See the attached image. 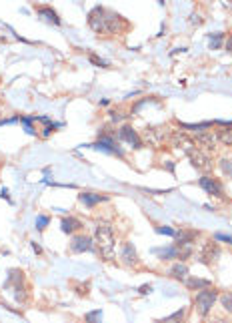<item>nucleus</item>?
I'll return each mask as SVG.
<instances>
[{
    "mask_svg": "<svg viewBox=\"0 0 232 323\" xmlns=\"http://www.w3.org/2000/svg\"><path fill=\"white\" fill-rule=\"evenodd\" d=\"M96 245L100 249V253L106 257V259H112L114 255V231H112V225L106 223V221H100L96 225Z\"/></svg>",
    "mask_w": 232,
    "mask_h": 323,
    "instance_id": "f257e3e1",
    "label": "nucleus"
},
{
    "mask_svg": "<svg viewBox=\"0 0 232 323\" xmlns=\"http://www.w3.org/2000/svg\"><path fill=\"white\" fill-rule=\"evenodd\" d=\"M216 299H218V291H216L214 287H208V289H202V291L196 293L194 305H196L198 313H200L202 317H206V315L212 311V305L216 303Z\"/></svg>",
    "mask_w": 232,
    "mask_h": 323,
    "instance_id": "f03ea898",
    "label": "nucleus"
},
{
    "mask_svg": "<svg viewBox=\"0 0 232 323\" xmlns=\"http://www.w3.org/2000/svg\"><path fill=\"white\" fill-rule=\"evenodd\" d=\"M88 24L94 32H108V10L102 6L92 8V12L88 14Z\"/></svg>",
    "mask_w": 232,
    "mask_h": 323,
    "instance_id": "7ed1b4c3",
    "label": "nucleus"
},
{
    "mask_svg": "<svg viewBox=\"0 0 232 323\" xmlns=\"http://www.w3.org/2000/svg\"><path fill=\"white\" fill-rule=\"evenodd\" d=\"M198 185L208 193V195H214V197H224V187L218 179L214 177H202L198 179Z\"/></svg>",
    "mask_w": 232,
    "mask_h": 323,
    "instance_id": "20e7f679",
    "label": "nucleus"
},
{
    "mask_svg": "<svg viewBox=\"0 0 232 323\" xmlns=\"http://www.w3.org/2000/svg\"><path fill=\"white\" fill-rule=\"evenodd\" d=\"M92 149H100V151H106V153H112V155H118V157H122V151H120V147L116 145L114 137H110V135H102L94 145H90Z\"/></svg>",
    "mask_w": 232,
    "mask_h": 323,
    "instance_id": "39448f33",
    "label": "nucleus"
},
{
    "mask_svg": "<svg viewBox=\"0 0 232 323\" xmlns=\"http://www.w3.org/2000/svg\"><path fill=\"white\" fill-rule=\"evenodd\" d=\"M220 259V249L216 243L208 241L204 247H202V253H200V261L206 263V265H214L216 261Z\"/></svg>",
    "mask_w": 232,
    "mask_h": 323,
    "instance_id": "423d86ee",
    "label": "nucleus"
},
{
    "mask_svg": "<svg viewBox=\"0 0 232 323\" xmlns=\"http://www.w3.org/2000/svg\"><path fill=\"white\" fill-rule=\"evenodd\" d=\"M118 141H124V143L132 145V149H140V147H142V141H140L138 133H136L132 127H128V125L118 131Z\"/></svg>",
    "mask_w": 232,
    "mask_h": 323,
    "instance_id": "0eeeda50",
    "label": "nucleus"
},
{
    "mask_svg": "<svg viewBox=\"0 0 232 323\" xmlns=\"http://www.w3.org/2000/svg\"><path fill=\"white\" fill-rule=\"evenodd\" d=\"M92 249V239L86 235H74L70 241V251L72 253H84Z\"/></svg>",
    "mask_w": 232,
    "mask_h": 323,
    "instance_id": "6e6552de",
    "label": "nucleus"
},
{
    "mask_svg": "<svg viewBox=\"0 0 232 323\" xmlns=\"http://www.w3.org/2000/svg\"><path fill=\"white\" fill-rule=\"evenodd\" d=\"M120 259H122V263H126V265H136V263H138V255H136V249L132 247V243H124V245H122Z\"/></svg>",
    "mask_w": 232,
    "mask_h": 323,
    "instance_id": "1a4fd4ad",
    "label": "nucleus"
},
{
    "mask_svg": "<svg viewBox=\"0 0 232 323\" xmlns=\"http://www.w3.org/2000/svg\"><path fill=\"white\" fill-rule=\"evenodd\" d=\"M78 199H80V203H82L84 207H94V205L106 201L108 197H106V195H98V193H82Z\"/></svg>",
    "mask_w": 232,
    "mask_h": 323,
    "instance_id": "9d476101",
    "label": "nucleus"
},
{
    "mask_svg": "<svg viewBox=\"0 0 232 323\" xmlns=\"http://www.w3.org/2000/svg\"><path fill=\"white\" fill-rule=\"evenodd\" d=\"M60 227H62L64 233H74V231H80V229H82V223H80L78 219H74V217H64V219L60 221Z\"/></svg>",
    "mask_w": 232,
    "mask_h": 323,
    "instance_id": "9b49d317",
    "label": "nucleus"
},
{
    "mask_svg": "<svg viewBox=\"0 0 232 323\" xmlns=\"http://www.w3.org/2000/svg\"><path fill=\"white\" fill-rule=\"evenodd\" d=\"M38 14L42 16V18H46L48 22H54V24H60V18H58V14L50 8V6H38Z\"/></svg>",
    "mask_w": 232,
    "mask_h": 323,
    "instance_id": "f8f14e48",
    "label": "nucleus"
},
{
    "mask_svg": "<svg viewBox=\"0 0 232 323\" xmlns=\"http://www.w3.org/2000/svg\"><path fill=\"white\" fill-rule=\"evenodd\" d=\"M156 255L162 259V261H170V259H180V249L178 247H168V249H162V251H156Z\"/></svg>",
    "mask_w": 232,
    "mask_h": 323,
    "instance_id": "ddd939ff",
    "label": "nucleus"
},
{
    "mask_svg": "<svg viewBox=\"0 0 232 323\" xmlns=\"http://www.w3.org/2000/svg\"><path fill=\"white\" fill-rule=\"evenodd\" d=\"M186 285H188V289H196V291L212 287V283L208 279H186Z\"/></svg>",
    "mask_w": 232,
    "mask_h": 323,
    "instance_id": "4468645a",
    "label": "nucleus"
},
{
    "mask_svg": "<svg viewBox=\"0 0 232 323\" xmlns=\"http://www.w3.org/2000/svg\"><path fill=\"white\" fill-rule=\"evenodd\" d=\"M170 275H172L174 279H186V275H188V267L184 265V263H176V265H172L170 267Z\"/></svg>",
    "mask_w": 232,
    "mask_h": 323,
    "instance_id": "2eb2a0df",
    "label": "nucleus"
},
{
    "mask_svg": "<svg viewBox=\"0 0 232 323\" xmlns=\"http://www.w3.org/2000/svg\"><path fill=\"white\" fill-rule=\"evenodd\" d=\"M192 165L196 167V169H208L210 165H208V159L202 155V153H198L196 151V155H192Z\"/></svg>",
    "mask_w": 232,
    "mask_h": 323,
    "instance_id": "dca6fc26",
    "label": "nucleus"
},
{
    "mask_svg": "<svg viewBox=\"0 0 232 323\" xmlns=\"http://www.w3.org/2000/svg\"><path fill=\"white\" fill-rule=\"evenodd\" d=\"M222 143H226V145H232V123L226 127V129H220L218 131V135H216Z\"/></svg>",
    "mask_w": 232,
    "mask_h": 323,
    "instance_id": "f3484780",
    "label": "nucleus"
},
{
    "mask_svg": "<svg viewBox=\"0 0 232 323\" xmlns=\"http://www.w3.org/2000/svg\"><path fill=\"white\" fill-rule=\"evenodd\" d=\"M220 305L224 307V311L232 313V291H224L220 295Z\"/></svg>",
    "mask_w": 232,
    "mask_h": 323,
    "instance_id": "a211bd4d",
    "label": "nucleus"
},
{
    "mask_svg": "<svg viewBox=\"0 0 232 323\" xmlns=\"http://www.w3.org/2000/svg\"><path fill=\"white\" fill-rule=\"evenodd\" d=\"M182 319H184V309L176 311V313H172V315L166 317V319H156L154 323H182Z\"/></svg>",
    "mask_w": 232,
    "mask_h": 323,
    "instance_id": "6ab92c4d",
    "label": "nucleus"
},
{
    "mask_svg": "<svg viewBox=\"0 0 232 323\" xmlns=\"http://www.w3.org/2000/svg\"><path fill=\"white\" fill-rule=\"evenodd\" d=\"M100 319H102V311L100 309L86 313V323H100Z\"/></svg>",
    "mask_w": 232,
    "mask_h": 323,
    "instance_id": "aec40b11",
    "label": "nucleus"
},
{
    "mask_svg": "<svg viewBox=\"0 0 232 323\" xmlns=\"http://www.w3.org/2000/svg\"><path fill=\"white\" fill-rule=\"evenodd\" d=\"M222 32H216L214 36H210V49H218L220 45H222Z\"/></svg>",
    "mask_w": 232,
    "mask_h": 323,
    "instance_id": "412c9836",
    "label": "nucleus"
},
{
    "mask_svg": "<svg viewBox=\"0 0 232 323\" xmlns=\"http://www.w3.org/2000/svg\"><path fill=\"white\" fill-rule=\"evenodd\" d=\"M48 223H50V219H48L46 215L36 217V229H38V231H44V227H46Z\"/></svg>",
    "mask_w": 232,
    "mask_h": 323,
    "instance_id": "4be33fe9",
    "label": "nucleus"
},
{
    "mask_svg": "<svg viewBox=\"0 0 232 323\" xmlns=\"http://www.w3.org/2000/svg\"><path fill=\"white\" fill-rule=\"evenodd\" d=\"M220 169H222V173H224V175L232 177V161H228V159H222V161H220Z\"/></svg>",
    "mask_w": 232,
    "mask_h": 323,
    "instance_id": "5701e85b",
    "label": "nucleus"
},
{
    "mask_svg": "<svg viewBox=\"0 0 232 323\" xmlns=\"http://www.w3.org/2000/svg\"><path fill=\"white\" fill-rule=\"evenodd\" d=\"M156 233H160V235H176V231L170 229V227H156Z\"/></svg>",
    "mask_w": 232,
    "mask_h": 323,
    "instance_id": "b1692460",
    "label": "nucleus"
},
{
    "mask_svg": "<svg viewBox=\"0 0 232 323\" xmlns=\"http://www.w3.org/2000/svg\"><path fill=\"white\" fill-rule=\"evenodd\" d=\"M216 239H218V241H226V243H232V235H220V233H218V235H216Z\"/></svg>",
    "mask_w": 232,
    "mask_h": 323,
    "instance_id": "393cba45",
    "label": "nucleus"
},
{
    "mask_svg": "<svg viewBox=\"0 0 232 323\" xmlns=\"http://www.w3.org/2000/svg\"><path fill=\"white\" fill-rule=\"evenodd\" d=\"M90 60H92L94 64H98V66H108L104 60H100V58H96V56H90Z\"/></svg>",
    "mask_w": 232,
    "mask_h": 323,
    "instance_id": "a878e982",
    "label": "nucleus"
},
{
    "mask_svg": "<svg viewBox=\"0 0 232 323\" xmlns=\"http://www.w3.org/2000/svg\"><path fill=\"white\" fill-rule=\"evenodd\" d=\"M150 291H152V285H142V287H140V293H142V295H146V293H150Z\"/></svg>",
    "mask_w": 232,
    "mask_h": 323,
    "instance_id": "bb28decb",
    "label": "nucleus"
},
{
    "mask_svg": "<svg viewBox=\"0 0 232 323\" xmlns=\"http://www.w3.org/2000/svg\"><path fill=\"white\" fill-rule=\"evenodd\" d=\"M226 49H228V53H232V36H228V41H226Z\"/></svg>",
    "mask_w": 232,
    "mask_h": 323,
    "instance_id": "cd10ccee",
    "label": "nucleus"
},
{
    "mask_svg": "<svg viewBox=\"0 0 232 323\" xmlns=\"http://www.w3.org/2000/svg\"><path fill=\"white\" fill-rule=\"evenodd\" d=\"M214 323H230V321L224 319V317H214Z\"/></svg>",
    "mask_w": 232,
    "mask_h": 323,
    "instance_id": "c85d7f7f",
    "label": "nucleus"
}]
</instances>
